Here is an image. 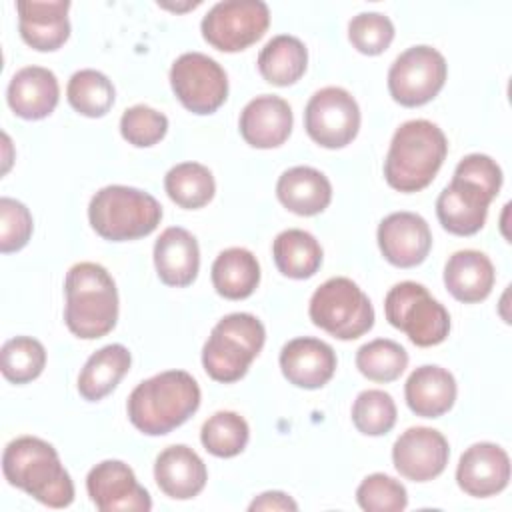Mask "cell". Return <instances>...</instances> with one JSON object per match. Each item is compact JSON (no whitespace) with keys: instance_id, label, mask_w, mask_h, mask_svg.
<instances>
[{"instance_id":"1","label":"cell","mask_w":512,"mask_h":512,"mask_svg":"<svg viewBox=\"0 0 512 512\" xmlns=\"http://www.w3.org/2000/svg\"><path fill=\"white\" fill-rule=\"evenodd\" d=\"M502 186V170L486 154L464 156L452 182L436 200V216L444 230L456 236H472L482 230L488 206Z\"/></svg>"},{"instance_id":"10","label":"cell","mask_w":512,"mask_h":512,"mask_svg":"<svg viewBox=\"0 0 512 512\" xmlns=\"http://www.w3.org/2000/svg\"><path fill=\"white\" fill-rule=\"evenodd\" d=\"M270 24L268 4L262 0H224L202 18L204 40L222 52H240L258 42Z\"/></svg>"},{"instance_id":"20","label":"cell","mask_w":512,"mask_h":512,"mask_svg":"<svg viewBox=\"0 0 512 512\" xmlns=\"http://www.w3.org/2000/svg\"><path fill=\"white\" fill-rule=\"evenodd\" d=\"M68 8H70L68 0L16 2L18 28H20L22 40L40 52L58 50L70 36Z\"/></svg>"},{"instance_id":"23","label":"cell","mask_w":512,"mask_h":512,"mask_svg":"<svg viewBox=\"0 0 512 512\" xmlns=\"http://www.w3.org/2000/svg\"><path fill=\"white\" fill-rule=\"evenodd\" d=\"M154 266L166 286H190L200 268V248L196 238L180 226L166 228L154 244Z\"/></svg>"},{"instance_id":"19","label":"cell","mask_w":512,"mask_h":512,"mask_svg":"<svg viewBox=\"0 0 512 512\" xmlns=\"http://www.w3.org/2000/svg\"><path fill=\"white\" fill-rule=\"evenodd\" d=\"M292 108L274 94L252 98L240 114V134L254 148H276L284 144L292 132Z\"/></svg>"},{"instance_id":"8","label":"cell","mask_w":512,"mask_h":512,"mask_svg":"<svg viewBox=\"0 0 512 512\" xmlns=\"http://www.w3.org/2000/svg\"><path fill=\"white\" fill-rule=\"evenodd\" d=\"M310 320L338 340H354L374 326V308L362 288L346 276L320 284L308 306Z\"/></svg>"},{"instance_id":"18","label":"cell","mask_w":512,"mask_h":512,"mask_svg":"<svg viewBox=\"0 0 512 512\" xmlns=\"http://www.w3.org/2000/svg\"><path fill=\"white\" fill-rule=\"evenodd\" d=\"M336 364L334 348L312 336L294 338L280 350V370L284 378L298 388H322L334 376Z\"/></svg>"},{"instance_id":"28","label":"cell","mask_w":512,"mask_h":512,"mask_svg":"<svg viewBox=\"0 0 512 512\" xmlns=\"http://www.w3.org/2000/svg\"><path fill=\"white\" fill-rule=\"evenodd\" d=\"M260 282V264L256 256L240 246L222 250L212 264V284L222 298L244 300Z\"/></svg>"},{"instance_id":"11","label":"cell","mask_w":512,"mask_h":512,"mask_svg":"<svg viewBox=\"0 0 512 512\" xmlns=\"http://www.w3.org/2000/svg\"><path fill=\"white\" fill-rule=\"evenodd\" d=\"M448 76L444 56L426 44L404 50L388 70L390 96L406 108L422 106L438 96Z\"/></svg>"},{"instance_id":"27","label":"cell","mask_w":512,"mask_h":512,"mask_svg":"<svg viewBox=\"0 0 512 512\" xmlns=\"http://www.w3.org/2000/svg\"><path fill=\"white\" fill-rule=\"evenodd\" d=\"M132 356L122 344H108L94 352L78 374V392L88 402L108 396L130 370Z\"/></svg>"},{"instance_id":"41","label":"cell","mask_w":512,"mask_h":512,"mask_svg":"<svg viewBox=\"0 0 512 512\" xmlns=\"http://www.w3.org/2000/svg\"><path fill=\"white\" fill-rule=\"evenodd\" d=\"M248 510H298V504L284 492L278 490H270V492H262L260 496H256Z\"/></svg>"},{"instance_id":"9","label":"cell","mask_w":512,"mask_h":512,"mask_svg":"<svg viewBox=\"0 0 512 512\" xmlns=\"http://www.w3.org/2000/svg\"><path fill=\"white\" fill-rule=\"evenodd\" d=\"M384 314L390 326L402 330L412 344L428 348L446 340L450 314L426 286L406 280L392 286L384 298Z\"/></svg>"},{"instance_id":"6","label":"cell","mask_w":512,"mask_h":512,"mask_svg":"<svg viewBox=\"0 0 512 512\" xmlns=\"http://www.w3.org/2000/svg\"><path fill=\"white\" fill-rule=\"evenodd\" d=\"M88 220L104 240H136L158 228L162 220V206L144 190L112 184L100 188L92 196L88 204Z\"/></svg>"},{"instance_id":"26","label":"cell","mask_w":512,"mask_h":512,"mask_svg":"<svg viewBox=\"0 0 512 512\" xmlns=\"http://www.w3.org/2000/svg\"><path fill=\"white\" fill-rule=\"evenodd\" d=\"M276 196L290 212L298 216H314L328 208L332 200V184L312 166H294L278 178Z\"/></svg>"},{"instance_id":"24","label":"cell","mask_w":512,"mask_h":512,"mask_svg":"<svg viewBox=\"0 0 512 512\" xmlns=\"http://www.w3.org/2000/svg\"><path fill=\"white\" fill-rule=\"evenodd\" d=\"M454 376L436 364H424L416 368L404 386L408 408L422 418H440L456 402Z\"/></svg>"},{"instance_id":"13","label":"cell","mask_w":512,"mask_h":512,"mask_svg":"<svg viewBox=\"0 0 512 512\" xmlns=\"http://www.w3.org/2000/svg\"><path fill=\"white\" fill-rule=\"evenodd\" d=\"M304 128L322 148H344L360 130V108L354 96L340 86L314 92L304 110Z\"/></svg>"},{"instance_id":"29","label":"cell","mask_w":512,"mask_h":512,"mask_svg":"<svg viewBox=\"0 0 512 512\" xmlns=\"http://www.w3.org/2000/svg\"><path fill=\"white\" fill-rule=\"evenodd\" d=\"M256 64L266 82L274 86H290L306 72L308 50L300 38L278 34L264 44Z\"/></svg>"},{"instance_id":"17","label":"cell","mask_w":512,"mask_h":512,"mask_svg":"<svg viewBox=\"0 0 512 512\" xmlns=\"http://www.w3.org/2000/svg\"><path fill=\"white\" fill-rule=\"evenodd\" d=\"M510 480L508 452L494 442H476L464 450L456 468L460 490L474 498L502 492Z\"/></svg>"},{"instance_id":"25","label":"cell","mask_w":512,"mask_h":512,"mask_svg":"<svg viewBox=\"0 0 512 512\" xmlns=\"http://www.w3.org/2000/svg\"><path fill=\"white\" fill-rule=\"evenodd\" d=\"M494 280V264L480 250H458L444 266V284L448 292L464 304L486 300L494 288Z\"/></svg>"},{"instance_id":"2","label":"cell","mask_w":512,"mask_h":512,"mask_svg":"<svg viewBox=\"0 0 512 512\" xmlns=\"http://www.w3.org/2000/svg\"><path fill=\"white\" fill-rule=\"evenodd\" d=\"M200 406V386L184 370H166L142 380L128 396V418L142 434L164 436L182 426Z\"/></svg>"},{"instance_id":"30","label":"cell","mask_w":512,"mask_h":512,"mask_svg":"<svg viewBox=\"0 0 512 512\" xmlns=\"http://www.w3.org/2000/svg\"><path fill=\"white\" fill-rule=\"evenodd\" d=\"M272 256L276 268L294 280L310 278L322 264V248L318 240L300 228H288L274 238Z\"/></svg>"},{"instance_id":"7","label":"cell","mask_w":512,"mask_h":512,"mask_svg":"<svg viewBox=\"0 0 512 512\" xmlns=\"http://www.w3.org/2000/svg\"><path fill=\"white\" fill-rule=\"evenodd\" d=\"M266 340L264 324L248 312H232L218 320L202 348L206 374L222 384L240 380Z\"/></svg>"},{"instance_id":"31","label":"cell","mask_w":512,"mask_h":512,"mask_svg":"<svg viewBox=\"0 0 512 512\" xmlns=\"http://www.w3.org/2000/svg\"><path fill=\"white\" fill-rule=\"evenodd\" d=\"M164 188L174 204L186 210H196L214 198L216 182L204 164L180 162L164 176Z\"/></svg>"},{"instance_id":"32","label":"cell","mask_w":512,"mask_h":512,"mask_svg":"<svg viewBox=\"0 0 512 512\" xmlns=\"http://www.w3.org/2000/svg\"><path fill=\"white\" fill-rule=\"evenodd\" d=\"M66 98L78 114L88 118H100L112 108L116 92L106 74L84 68L70 76Z\"/></svg>"},{"instance_id":"34","label":"cell","mask_w":512,"mask_h":512,"mask_svg":"<svg viewBox=\"0 0 512 512\" xmlns=\"http://www.w3.org/2000/svg\"><path fill=\"white\" fill-rule=\"evenodd\" d=\"M408 366V352L394 340L376 338L356 352V368L372 382H392Z\"/></svg>"},{"instance_id":"15","label":"cell","mask_w":512,"mask_h":512,"mask_svg":"<svg viewBox=\"0 0 512 512\" xmlns=\"http://www.w3.org/2000/svg\"><path fill=\"white\" fill-rule=\"evenodd\" d=\"M450 446L442 432L428 426H412L392 446L394 468L412 482H428L440 476L448 464Z\"/></svg>"},{"instance_id":"38","label":"cell","mask_w":512,"mask_h":512,"mask_svg":"<svg viewBox=\"0 0 512 512\" xmlns=\"http://www.w3.org/2000/svg\"><path fill=\"white\" fill-rule=\"evenodd\" d=\"M166 132H168V118L146 104H136L126 108L120 118L122 138L136 148H148L158 144L166 136Z\"/></svg>"},{"instance_id":"35","label":"cell","mask_w":512,"mask_h":512,"mask_svg":"<svg viewBox=\"0 0 512 512\" xmlns=\"http://www.w3.org/2000/svg\"><path fill=\"white\" fill-rule=\"evenodd\" d=\"M0 366L6 380L14 384L32 382L46 366V350L32 336L10 338L0 350Z\"/></svg>"},{"instance_id":"21","label":"cell","mask_w":512,"mask_h":512,"mask_svg":"<svg viewBox=\"0 0 512 512\" xmlns=\"http://www.w3.org/2000/svg\"><path fill=\"white\" fill-rule=\"evenodd\" d=\"M154 478L166 496L174 500H190L204 490L208 470L190 446L174 444L156 456Z\"/></svg>"},{"instance_id":"36","label":"cell","mask_w":512,"mask_h":512,"mask_svg":"<svg viewBox=\"0 0 512 512\" xmlns=\"http://www.w3.org/2000/svg\"><path fill=\"white\" fill-rule=\"evenodd\" d=\"M352 422L366 436L388 434L396 424L394 398L384 390H364L352 404Z\"/></svg>"},{"instance_id":"37","label":"cell","mask_w":512,"mask_h":512,"mask_svg":"<svg viewBox=\"0 0 512 512\" xmlns=\"http://www.w3.org/2000/svg\"><path fill=\"white\" fill-rule=\"evenodd\" d=\"M356 502L366 512H400L408 506V494L396 478L374 472L356 488Z\"/></svg>"},{"instance_id":"4","label":"cell","mask_w":512,"mask_h":512,"mask_svg":"<svg viewBox=\"0 0 512 512\" xmlns=\"http://www.w3.org/2000/svg\"><path fill=\"white\" fill-rule=\"evenodd\" d=\"M448 154V140L442 128L430 120H408L392 136L384 178L398 192H418L438 174Z\"/></svg>"},{"instance_id":"33","label":"cell","mask_w":512,"mask_h":512,"mask_svg":"<svg viewBox=\"0 0 512 512\" xmlns=\"http://www.w3.org/2000/svg\"><path fill=\"white\" fill-rule=\"evenodd\" d=\"M250 438L248 422L232 412V410H220L212 414L200 430L202 446L218 458H232L238 456Z\"/></svg>"},{"instance_id":"40","label":"cell","mask_w":512,"mask_h":512,"mask_svg":"<svg viewBox=\"0 0 512 512\" xmlns=\"http://www.w3.org/2000/svg\"><path fill=\"white\" fill-rule=\"evenodd\" d=\"M32 214L30 210L14 200L0 198V252L10 254L22 250L32 236Z\"/></svg>"},{"instance_id":"5","label":"cell","mask_w":512,"mask_h":512,"mask_svg":"<svg viewBox=\"0 0 512 512\" xmlns=\"http://www.w3.org/2000/svg\"><path fill=\"white\" fill-rule=\"evenodd\" d=\"M68 330L84 340L106 336L118 320V290L110 272L96 262L74 264L64 280Z\"/></svg>"},{"instance_id":"14","label":"cell","mask_w":512,"mask_h":512,"mask_svg":"<svg viewBox=\"0 0 512 512\" xmlns=\"http://www.w3.org/2000/svg\"><path fill=\"white\" fill-rule=\"evenodd\" d=\"M86 490L102 512H148L152 498L122 460H102L86 476Z\"/></svg>"},{"instance_id":"22","label":"cell","mask_w":512,"mask_h":512,"mask_svg":"<svg viewBox=\"0 0 512 512\" xmlns=\"http://www.w3.org/2000/svg\"><path fill=\"white\" fill-rule=\"evenodd\" d=\"M6 98L16 116L24 120H40L54 112L60 86L52 70L44 66L20 68L8 84Z\"/></svg>"},{"instance_id":"39","label":"cell","mask_w":512,"mask_h":512,"mask_svg":"<svg viewBox=\"0 0 512 512\" xmlns=\"http://www.w3.org/2000/svg\"><path fill=\"white\" fill-rule=\"evenodd\" d=\"M348 40L362 54H382L394 40V24L386 14L360 12L348 24Z\"/></svg>"},{"instance_id":"16","label":"cell","mask_w":512,"mask_h":512,"mask_svg":"<svg viewBox=\"0 0 512 512\" xmlns=\"http://www.w3.org/2000/svg\"><path fill=\"white\" fill-rule=\"evenodd\" d=\"M378 246L382 256L398 268L422 264L432 248L428 222L416 212H392L378 224Z\"/></svg>"},{"instance_id":"3","label":"cell","mask_w":512,"mask_h":512,"mask_svg":"<svg viewBox=\"0 0 512 512\" xmlns=\"http://www.w3.org/2000/svg\"><path fill=\"white\" fill-rule=\"evenodd\" d=\"M2 472L10 486L24 490L40 504L66 508L74 500V482L56 448L36 436H20L6 444Z\"/></svg>"},{"instance_id":"12","label":"cell","mask_w":512,"mask_h":512,"mask_svg":"<svg viewBox=\"0 0 512 512\" xmlns=\"http://www.w3.org/2000/svg\"><path fill=\"white\" fill-rule=\"evenodd\" d=\"M170 86L180 104L194 114L216 112L228 96L224 68L202 52H184L174 60Z\"/></svg>"}]
</instances>
